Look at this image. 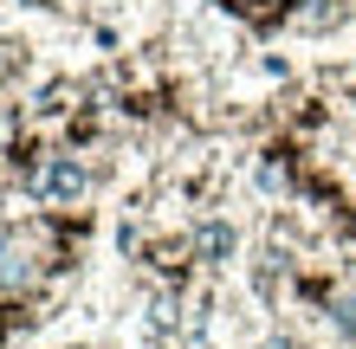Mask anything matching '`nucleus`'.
Wrapping results in <instances>:
<instances>
[{
    "label": "nucleus",
    "instance_id": "f03ea898",
    "mask_svg": "<svg viewBox=\"0 0 356 349\" xmlns=\"http://www.w3.org/2000/svg\"><path fill=\"white\" fill-rule=\"evenodd\" d=\"M19 71H26V46L19 39H0V91L19 85Z\"/></svg>",
    "mask_w": 356,
    "mask_h": 349
},
{
    "label": "nucleus",
    "instance_id": "f257e3e1",
    "mask_svg": "<svg viewBox=\"0 0 356 349\" xmlns=\"http://www.w3.org/2000/svg\"><path fill=\"white\" fill-rule=\"evenodd\" d=\"M188 246H195V259H207V265H220V259H234V246H240V233L227 227V220H201V227L188 233Z\"/></svg>",
    "mask_w": 356,
    "mask_h": 349
}]
</instances>
